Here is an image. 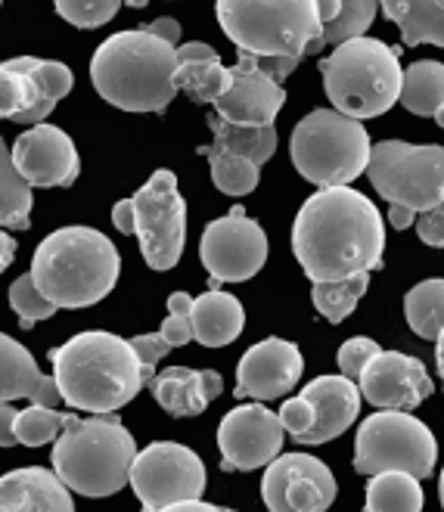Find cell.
<instances>
[{
    "label": "cell",
    "mask_w": 444,
    "mask_h": 512,
    "mask_svg": "<svg viewBox=\"0 0 444 512\" xmlns=\"http://www.w3.org/2000/svg\"><path fill=\"white\" fill-rule=\"evenodd\" d=\"M292 252L311 283L367 274L382 267L386 221L364 193L348 184L320 187L295 215Z\"/></svg>",
    "instance_id": "6da1fadb"
},
{
    "label": "cell",
    "mask_w": 444,
    "mask_h": 512,
    "mask_svg": "<svg viewBox=\"0 0 444 512\" xmlns=\"http://www.w3.org/2000/svg\"><path fill=\"white\" fill-rule=\"evenodd\" d=\"M63 401L87 413H115L146 388L143 360L131 339L112 333H78L50 351Z\"/></svg>",
    "instance_id": "7a4b0ae2"
},
{
    "label": "cell",
    "mask_w": 444,
    "mask_h": 512,
    "mask_svg": "<svg viewBox=\"0 0 444 512\" xmlns=\"http://www.w3.org/2000/svg\"><path fill=\"white\" fill-rule=\"evenodd\" d=\"M181 56L177 47L146 28H131L106 38L91 59V81L97 94L125 112L162 115L181 94L174 84Z\"/></svg>",
    "instance_id": "3957f363"
},
{
    "label": "cell",
    "mask_w": 444,
    "mask_h": 512,
    "mask_svg": "<svg viewBox=\"0 0 444 512\" xmlns=\"http://www.w3.org/2000/svg\"><path fill=\"white\" fill-rule=\"evenodd\" d=\"M122 274L115 243L94 227H63L50 233L32 255L38 289L59 308H91L103 301Z\"/></svg>",
    "instance_id": "277c9868"
},
{
    "label": "cell",
    "mask_w": 444,
    "mask_h": 512,
    "mask_svg": "<svg viewBox=\"0 0 444 512\" xmlns=\"http://www.w3.org/2000/svg\"><path fill=\"white\" fill-rule=\"evenodd\" d=\"M137 460L134 435L115 413L66 416V426L53 441V469L84 497H112L131 485Z\"/></svg>",
    "instance_id": "5b68a950"
},
{
    "label": "cell",
    "mask_w": 444,
    "mask_h": 512,
    "mask_svg": "<svg viewBox=\"0 0 444 512\" xmlns=\"http://www.w3.org/2000/svg\"><path fill=\"white\" fill-rule=\"evenodd\" d=\"M398 53V47L367 35L336 44L327 59H320L323 87L333 109L364 122L401 103L404 69Z\"/></svg>",
    "instance_id": "8992f818"
},
{
    "label": "cell",
    "mask_w": 444,
    "mask_h": 512,
    "mask_svg": "<svg viewBox=\"0 0 444 512\" xmlns=\"http://www.w3.org/2000/svg\"><path fill=\"white\" fill-rule=\"evenodd\" d=\"M224 35L255 56L305 53L323 38L317 0H215Z\"/></svg>",
    "instance_id": "52a82bcc"
},
{
    "label": "cell",
    "mask_w": 444,
    "mask_h": 512,
    "mask_svg": "<svg viewBox=\"0 0 444 512\" xmlns=\"http://www.w3.org/2000/svg\"><path fill=\"white\" fill-rule=\"evenodd\" d=\"M292 165L314 187H345L358 180L373 156L361 118L339 109H314L292 131Z\"/></svg>",
    "instance_id": "ba28073f"
},
{
    "label": "cell",
    "mask_w": 444,
    "mask_h": 512,
    "mask_svg": "<svg viewBox=\"0 0 444 512\" xmlns=\"http://www.w3.org/2000/svg\"><path fill=\"white\" fill-rule=\"evenodd\" d=\"M367 177L389 205L426 215L444 202V146L382 140L373 146Z\"/></svg>",
    "instance_id": "9c48e42d"
},
{
    "label": "cell",
    "mask_w": 444,
    "mask_h": 512,
    "mask_svg": "<svg viewBox=\"0 0 444 512\" xmlns=\"http://www.w3.org/2000/svg\"><path fill=\"white\" fill-rule=\"evenodd\" d=\"M438 463V441L426 423L407 410H386L367 416L354 438V472L376 475L386 469H404L417 478H429Z\"/></svg>",
    "instance_id": "30bf717a"
},
{
    "label": "cell",
    "mask_w": 444,
    "mask_h": 512,
    "mask_svg": "<svg viewBox=\"0 0 444 512\" xmlns=\"http://www.w3.org/2000/svg\"><path fill=\"white\" fill-rule=\"evenodd\" d=\"M137 205V239L143 261L153 270H171L184 255L187 239V202L177 193V177L159 168L134 193Z\"/></svg>",
    "instance_id": "8fae6325"
},
{
    "label": "cell",
    "mask_w": 444,
    "mask_h": 512,
    "mask_svg": "<svg viewBox=\"0 0 444 512\" xmlns=\"http://www.w3.org/2000/svg\"><path fill=\"white\" fill-rule=\"evenodd\" d=\"M131 488L146 512L174 509V503L202 497L205 466L196 450L174 441H156L137 454Z\"/></svg>",
    "instance_id": "7c38bea8"
},
{
    "label": "cell",
    "mask_w": 444,
    "mask_h": 512,
    "mask_svg": "<svg viewBox=\"0 0 444 512\" xmlns=\"http://www.w3.org/2000/svg\"><path fill=\"white\" fill-rule=\"evenodd\" d=\"M75 75L66 63L16 56L0 66V115L19 125H41L69 97Z\"/></svg>",
    "instance_id": "4fadbf2b"
},
{
    "label": "cell",
    "mask_w": 444,
    "mask_h": 512,
    "mask_svg": "<svg viewBox=\"0 0 444 512\" xmlns=\"http://www.w3.org/2000/svg\"><path fill=\"white\" fill-rule=\"evenodd\" d=\"M199 255L212 277V286L243 283L252 280L268 261V236L252 218H246L243 205H236L202 230Z\"/></svg>",
    "instance_id": "5bb4252c"
},
{
    "label": "cell",
    "mask_w": 444,
    "mask_h": 512,
    "mask_svg": "<svg viewBox=\"0 0 444 512\" xmlns=\"http://www.w3.org/2000/svg\"><path fill=\"white\" fill-rule=\"evenodd\" d=\"M283 419L258 404L233 407L218 426V447H221V469L224 472H252L271 466L280 457L283 447Z\"/></svg>",
    "instance_id": "9a60e30c"
},
{
    "label": "cell",
    "mask_w": 444,
    "mask_h": 512,
    "mask_svg": "<svg viewBox=\"0 0 444 512\" xmlns=\"http://www.w3.org/2000/svg\"><path fill=\"white\" fill-rule=\"evenodd\" d=\"M261 500L274 512H323L336 500V478L317 457L283 454L264 469Z\"/></svg>",
    "instance_id": "2e32d148"
},
{
    "label": "cell",
    "mask_w": 444,
    "mask_h": 512,
    "mask_svg": "<svg viewBox=\"0 0 444 512\" xmlns=\"http://www.w3.org/2000/svg\"><path fill=\"white\" fill-rule=\"evenodd\" d=\"M302 370V351L286 339L271 336L243 354L240 367H236V398L277 401L299 385Z\"/></svg>",
    "instance_id": "e0dca14e"
},
{
    "label": "cell",
    "mask_w": 444,
    "mask_h": 512,
    "mask_svg": "<svg viewBox=\"0 0 444 512\" xmlns=\"http://www.w3.org/2000/svg\"><path fill=\"white\" fill-rule=\"evenodd\" d=\"M13 162L32 187H72L81 171L72 137L56 125H32L13 143Z\"/></svg>",
    "instance_id": "ac0fdd59"
},
{
    "label": "cell",
    "mask_w": 444,
    "mask_h": 512,
    "mask_svg": "<svg viewBox=\"0 0 444 512\" xmlns=\"http://www.w3.org/2000/svg\"><path fill=\"white\" fill-rule=\"evenodd\" d=\"M358 385L364 401L386 410H413L435 391V382L429 379L423 360L407 357L401 351H379L358 379Z\"/></svg>",
    "instance_id": "d6986e66"
},
{
    "label": "cell",
    "mask_w": 444,
    "mask_h": 512,
    "mask_svg": "<svg viewBox=\"0 0 444 512\" xmlns=\"http://www.w3.org/2000/svg\"><path fill=\"white\" fill-rule=\"evenodd\" d=\"M286 103V90L258 66V56L236 50L233 84L215 103V112L236 125H274L277 112Z\"/></svg>",
    "instance_id": "ffe728a7"
},
{
    "label": "cell",
    "mask_w": 444,
    "mask_h": 512,
    "mask_svg": "<svg viewBox=\"0 0 444 512\" xmlns=\"http://www.w3.org/2000/svg\"><path fill=\"white\" fill-rule=\"evenodd\" d=\"M302 395L311 398L317 410V423L308 435L295 438L299 444H327L348 432L354 426V419L361 413V385H354V379L342 376H317L302 388Z\"/></svg>",
    "instance_id": "44dd1931"
},
{
    "label": "cell",
    "mask_w": 444,
    "mask_h": 512,
    "mask_svg": "<svg viewBox=\"0 0 444 512\" xmlns=\"http://www.w3.org/2000/svg\"><path fill=\"white\" fill-rule=\"evenodd\" d=\"M153 398L156 404L177 416V419H193L209 410L212 401L221 398L224 379L215 370H190V367H168L153 379Z\"/></svg>",
    "instance_id": "7402d4cb"
},
{
    "label": "cell",
    "mask_w": 444,
    "mask_h": 512,
    "mask_svg": "<svg viewBox=\"0 0 444 512\" xmlns=\"http://www.w3.org/2000/svg\"><path fill=\"white\" fill-rule=\"evenodd\" d=\"M0 506L7 512H38V509H53V512H72V488L63 481L56 469H41V466H25L16 472H7L0 478Z\"/></svg>",
    "instance_id": "603a6c76"
},
{
    "label": "cell",
    "mask_w": 444,
    "mask_h": 512,
    "mask_svg": "<svg viewBox=\"0 0 444 512\" xmlns=\"http://www.w3.org/2000/svg\"><path fill=\"white\" fill-rule=\"evenodd\" d=\"M32 401L56 407L63 401L56 376H44L35 364V357L28 354L13 336H0V401Z\"/></svg>",
    "instance_id": "cb8c5ba5"
},
{
    "label": "cell",
    "mask_w": 444,
    "mask_h": 512,
    "mask_svg": "<svg viewBox=\"0 0 444 512\" xmlns=\"http://www.w3.org/2000/svg\"><path fill=\"white\" fill-rule=\"evenodd\" d=\"M193 326H196V342L205 348H224L233 339H240L246 326V311L240 298L230 292H221L218 286H209L193 301Z\"/></svg>",
    "instance_id": "d4e9b609"
},
{
    "label": "cell",
    "mask_w": 444,
    "mask_h": 512,
    "mask_svg": "<svg viewBox=\"0 0 444 512\" xmlns=\"http://www.w3.org/2000/svg\"><path fill=\"white\" fill-rule=\"evenodd\" d=\"M382 13L401 28L404 47H444V0H382Z\"/></svg>",
    "instance_id": "484cf974"
},
{
    "label": "cell",
    "mask_w": 444,
    "mask_h": 512,
    "mask_svg": "<svg viewBox=\"0 0 444 512\" xmlns=\"http://www.w3.org/2000/svg\"><path fill=\"white\" fill-rule=\"evenodd\" d=\"M205 125H209V131L215 134L218 143H224L227 149H233V153L252 159L255 165H264L277 153V128L274 125H236L221 112H212L205 118Z\"/></svg>",
    "instance_id": "4316f807"
},
{
    "label": "cell",
    "mask_w": 444,
    "mask_h": 512,
    "mask_svg": "<svg viewBox=\"0 0 444 512\" xmlns=\"http://www.w3.org/2000/svg\"><path fill=\"white\" fill-rule=\"evenodd\" d=\"M401 106L413 115H438L444 109V63L420 59L404 69Z\"/></svg>",
    "instance_id": "83f0119b"
},
{
    "label": "cell",
    "mask_w": 444,
    "mask_h": 512,
    "mask_svg": "<svg viewBox=\"0 0 444 512\" xmlns=\"http://www.w3.org/2000/svg\"><path fill=\"white\" fill-rule=\"evenodd\" d=\"M0 224L7 230H28L32 227V184L13 162V146H0Z\"/></svg>",
    "instance_id": "f1b7e54d"
},
{
    "label": "cell",
    "mask_w": 444,
    "mask_h": 512,
    "mask_svg": "<svg viewBox=\"0 0 444 512\" xmlns=\"http://www.w3.org/2000/svg\"><path fill=\"white\" fill-rule=\"evenodd\" d=\"M199 156L209 159L212 165V180L215 187L227 196H246L258 187L261 180V165H255L252 159L233 153V149H227L224 143H209V146H199Z\"/></svg>",
    "instance_id": "f546056e"
},
{
    "label": "cell",
    "mask_w": 444,
    "mask_h": 512,
    "mask_svg": "<svg viewBox=\"0 0 444 512\" xmlns=\"http://www.w3.org/2000/svg\"><path fill=\"white\" fill-rule=\"evenodd\" d=\"M174 84L193 103H212L215 106L233 84V69H227L221 63V56H215V59H187V63L177 66Z\"/></svg>",
    "instance_id": "4dcf8cb0"
},
{
    "label": "cell",
    "mask_w": 444,
    "mask_h": 512,
    "mask_svg": "<svg viewBox=\"0 0 444 512\" xmlns=\"http://www.w3.org/2000/svg\"><path fill=\"white\" fill-rule=\"evenodd\" d=\"M413 472L404 469H386V472H376L370 475V485H367V500L364 506L370 512L376 509H404V512H417L423 509V488Z\"/></svg>",
    "instance_id": "1f68e13d"
},
{
    "label": "cell",
    "mask_w": 444,
    "mask_h": 512,
    "mask_svg": "<svg viewBox=\"0 0 444 512\" xmlns=\"http://www.w3.org/2000/svg\"><path fill=\"white\" fill-rule=\"evenodd\" d=\"M407 326L420 339L435 342L444 329V280H423L404 295Z\"/></svg>",
    "instance_id": "d6a6232c"
},
{
    "label": "cell",
    "mask_w": 444,
    "mask_h": 512,
    "mask_svg": "<svg viewBox=\"0 0 444 512\" xmlns=\"http://www.w3.org/2000/svg\"><path fill=\"white\" fill-rule=\"evenodd\" d=\"M370 286V270L367 274H354L345 280H314L311 283V301L320 311V317H327L330 323H342L351 317V311L358 308V301L364 298Z\"/></svg>",
    "instance_id": "836d02e7"
},
{
    "label": "cell",
    "mask_w": 444,
    "mask_h": 512,
    "mask_svg": "<svg viewBox=\"0 0 444 512\" xmlns=\"http://www.w3.org/2000/svg\"><path fill=\"white\" fill-rule=\"evenodd\" d=\"M69 413H59L47 404H32L16 416V441L25 447H44L59 438Z\"/></svg>",
    "instance_id": "e575fe53"
},
{
    "label": "cell",
    "mask_w": 444,
    "mask_h": 512,
    "mask_svg": "<svg viewBox=\"0 0 444 512\" xmlns=\"http://www.w3.org/2000/svg\"><path fill=\"white\" fill-rule=\"evenodd\" d=\"M10 308L16 311L22 329H32L38 320H50V317L59 311L56 301H50V298L38 289V283H35V277H32V270H28L25 277H19V280L10 286Z\"/></svg>",
    "instance_id": "d590c367"
},
{
    "label": "cell",
    "mask_w": 444,
    "mask_h": 512,
    "mask_svg": "<svg viewBox=\"0 0 444 512\" xmlns=\"http://www.w3.org/2000/svg\"><path fill=\"white\" fill-rule=\"evenodd\" d=\"M382 7V0H342V13L333 25L323 28V44H342L348 38L367 35V28L373 25L376 13Z\"/></svg>",
    "instance_id": "8d00e7d4"
},
{
    "label": "cell",
    "mask_w": 444,
    "mask_h": 512,
    "mask_svg": "<svg viewBox=\"0 0 444 512\" xmlns=\"http://www.w3.org/2000/svg\"><path fill=\"white\" fill-rule=\"evenodd\" d=\"M125 0H53L56 13L75 28H100L122 10Z\"/></svg>",
    "instance_id": "74e56055"
},
{
    "label": "cell",
    "mask_w": 444,
    "mask_h": 512,
    "mask_svg": "<svg viewBox=\"0 0 444 512\" xmlns=\"http://www.w3.org/2000/svg\"><path fill=\"white\" fill-rule=\"evenodd\" d=\"M193 301L187 292H171L168 298V317L162 323V333L171 342V348L190 345L196 339V326H193Z\"/></svg>",
    "instance_id": "f35d334b"
},
{
    "label": "cell",
    "mask_w": 444,
    "mask_h": 512,
    "mask_svg": "<svg viewBox=\"0 0 444 512\" xmlns=\"http://www.w3.org/2000/svg\"><path fill=\"white\" fill-rule=\"evenodd\" d=\"M379 351H382V348H379L373 339H367V336H354V339H348V342L339 348V354H336V360H339V373H345L348 379L358 382V379L364 376V370L370 367V360H373Z\"/></svg>",
    "instance_id": "ab89813d"
},
{
    "label": "cell",
    "mask_w": 444,
    "mask_h": 512,
    "mask_svg": "<svg viewBox=\"0 0 444 512\" xmlns=\"http://www.w3.org/2000/svg\"><path fill=\"white\" fill-rule=\"evenodd\" d=\"M280 419H283V426H286V432H289L292 438H302V435H308V432L314 429V423H317V410H314L311 398L295 395V398H289V401L280 407Z\"/></svg>",
    "instance_id": "60d3db41"
},
{
    "label": "cell",
    "mask_w": 444,
    "mask_h": 512,
    "mask_svg": "<svg viewBox=\"0 0 444 512\" xmlns=\"http://www.w3.org/2000/svg\"><path fill=\"white\" fill-rule=\"evenodd\" d=\"M131 342H134V348H137V354H140V360H143V379H146V385H153V379H156V364L171 351V342L165 339V333L134 336Z\"/></svg>",
    "instance_id": "b9f144b4"
},
{
    "label": "cell",
    "mask_w": 444,
    "mask_h": 512,
    "mask_svg": "<svg viewBox=\"0 0 444 512\" xmlns=\"http://www.w3.org/2000/svg\"><path fill=\"white\" fill-rule=\"evenodd\" d=\"M417 233L426 246L432 249H444V202L438 208H432V212L420 215L417 221Z\"/></svg>",
    "instance_id": "7bdbcfd3"
},
{
    "label": "cell",
    "mask_w": 444,
    "mask_h": 512,
    "mask_svg": "<svg viewBox=\"0 0 444 512\" xmlns=\"http://www.w3.org/2000/svg\"><path fill=\"white\" fill-rule=\"evenodd\" d=\"M305 59V53H292V56H258V66L268 72L274 81H286L295 69H299V63Z\"/></svg>",
    "instance_id": "ee69618b"
},
{
    "label": "cell",
    "mask_w": 444,
    "mask_h": 512,
    "mask_svg": "<svg viewBox=\"0 0 444 512\" xmlns=\"http://www.w3.org/2000/svg\"><path fill=\"white\" fill-rule=\"evenodd\" d=\"M112 224H115L118 233H125V236L137 233V205H134V196L112 205Z\"/></svg>",
    "instance_id": "f6af8a7d"
},
{
    "label": "cell",
    "mask_w": 444,
    "mask_h": 512,
    "mask_svg": "<svg viewBox=\"0 0 444 512\" xmlns=\"http://www.w3.org/2000/svg\"><path fill=\"white\" fill-rule=\"evenodd\" d=\"M143 28H146V32L159 35V38H165V41H171V44H181V22L171 19V16H159V19H153L150 25H143Z\"/></svg>",
    "instance_id": "bcb514c9"
},
{
    "label": "cell",
    "mask_w": 444,
    "mask_h": 512,
    "mask_svg": "<svg viewBox=\"0 0 444 512\" xmlns=\"http://www.w3.org/2000/svg\"><path fill=\"white\" fill-rule=\"evenodd\" d=\"M16 416L10 401H4V407H0V444L4 447H13L16 444Z\"/></svg>",
    "instance_id": "7dc6e473"
},
{
    "label": "cell",
    "mask_w": 444,
    "mask_h": 512,
    "mask_svg": "<svg viewBox=\"0 0 444 512\" xmlns=\"http://www.w3.org/2000/svg\"><path fill=\"white\" fill-rule=\"evenodd\" d=\"M177 56H181V63H187V59H215L218 50L212 44H205V41H190V44L177 47Z\"/></svg>",
    "instance_id": "c3c4849f"
},
{
    "label": "cell",
    "mask_w": 444,
    "mask_h": 512,
    "mask_svg": "<svg viewBox=\"0 0 444 512\" xmlns=\"http://www.w3.org/2000/svg\"><path fill=\"white\" fill-rule=\"evenodd\" d=\"M413 218H420L417 212H410V208H401V205H389V224L395 230H407L413 227Z\"/></svg>",
    "instance_id": "681fc988"
},
{
    "label": "cell",
    "mask_w": 444,
    "mask_h": 512,
    "mask_svg": "<svg viewBox=\"0 0 444 512\" xmlns=\"http://www.w3.org/2000/svg\"><path fill=\"white\" fill-rule=\"evenodd\" d=\"M317 10H320L323 25H333L342 13V0H317Z\"/></svg>",
    "instance_id": "f907efd6"
},
{
    "label": "cell",
    "mask_w": 444,
    "mask_h": 512,
    "mask_svg": "<svg viewBox=\"0 0 444 512\" xmlns=\"http://www.w3.org/2000/svg\"><path fill=\"white\" fill-rule=\"evenodd\" d=\"M215 509H224V506H215V503H205V500L193 497V500L174 503V509H171V512H215Z\"/></svg>",
    "instance_id": "816d5d0a"
},
{
    "label": "cell",
    "mask_w": 444,
    "mask_h": 512,
    "mask_svg": "<svg viewBox=\"0 0 444 512\" xmlns=\"http://www.w3.org/2000/svg\"><path fill=\"white\" fill-rule=\"evenodd\" d=\"M0 249H4V255H0V270H7L13 264V255H16V243H13L10 233L0 236Z\"/></svg>",
    "instance_id": "f5cc1de1"
},
{
    "label": "cell",
    "mask_w": 444,
    "mask_h": 512,
    "mask_svg": "<svg viewBox=\"0 0 444 512\" xmlns=\"http://www.w3.org/2000/svg\"><path fill=\"white\" fill-rule=\"evenodd\" d=\"M435 364H438V376H441V388H444V329L435 339Z\"/></svg>",
    "instance_id": "db71d44e"
},
{
    "label": "cell",
    "mask_w": 444,
    "mask_h": 512,
    "mask_svg": "<svg viewBox=\"0 0 444 512\" xmlns=\"http://www.w3.org/2000/svg\"><path fill=\"white\" fill-rule=\"evenodd\" d=\"M125 4H128V7H134V10H140V7L150 4V0H125Z\"/></svg>",
    "instance_id": "11a10c76"
},
{
    "label": "cell",
    "mask_w": 444,
    "mask_h": 512,
    "mask_svg": "<svg viewBox=\"0 0 444 512\" xmlns=\"http://www.w3.org/2000/svg\"><path fill=\"white\" fill-rule=\"evenodd\" d=\"M435 122H438V125H441V128H444V109H441V112H438V115H435Z\"/></svg>",
    "instance_id": "9f6ffc18"
},
{
    "label": "cell",
    "mask_w": 444,
    "mask_h": 512,
    "mask_svg": "<svg viewBox=\"0 0 444 512\" xmlns=\"http://www.w3.org/2000/svg\"><path fill=\"white\" fill-rule=\"evenodd\" d=\"M441 506H444V469H441Z\"/></svg>",
    "instance_id": "6f0895ef"
}]
</instances>
